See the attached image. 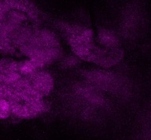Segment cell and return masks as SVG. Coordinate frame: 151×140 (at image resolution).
<instances>
[{
	"instance_id": "cell-1",
	"label": "cell",
	"mask_w": 151,
	"mask_h": 140,
	"mask_svg": "<svg viewBox=\"0 0 151 140\" xmlns=\"http://www.w3.org/2000/svg\"><path fill=\"white\" fill-rule=\"evenodd\" d=\"M124 56V51L120 48L108 49L98 45L91 63L103 69L112 68L117 64Z\"/></svg>"
},
{
	"instance_id": "cell-2",
	"label": "cell",
	"mask_w": 151,
	"mask_h": 140,
	"mask_svg": "<svg viewBox=\"0 0 151 140\" xmlns=\"http://www.w3.org/2000/svg\"><path fill=\"white\" fill-rule=\"evenodd\" d=\"M83 77L88 84L99 89H113L117 85L116 78L106 70H91L84 73Z\"/></svg>"
},
{
	"instance_id": "cell-3",
	"label": "cell",
	"mask_w": 151,
	"mask_h": 140,
	"mask_svg": "<svg viewBox=\"0 0 151 140\" xmlns=\"http://www.w3.org/2000/svg\"><path fill=\"white\" fill-rule=\"evenodd\" d=\"M27 77L33 88L42 96L49 95L54 89V78L49 73L42 69Z\"/></svg>"
},
{
	"instance_id": "cell-4",
	"label": "cell",
	"mask_w": 151,
	"mask_h": 140,
	"mask_svg": "<svg viewBox=\"0 0 151 140\" xmlns=\"http://www.w3.org/2000/svg\"><path fill=\"white\" fill-rule=\"evenodd\" d=\"M97 40L100 46L108 49L120 48V41L116 35L110 31L101 29L98 32Z\"/></svg>"
},
{
	"instance_id": "cell-5",
	"label": "cell",
	"mask_w": 151,
	"mask_h": 140,
	"mask_svg": "<svg viewBox=\"0 0 151 140\" xmlns=\"http://www.w3.org/2000/svg\"><path fill=\"white\" fill-rule=\"evenodd\" d=\"M41 69L40 65L31 59L19 62V72L23 77H29Z\"/></svg>"
},
{
	"instance_id": "cell-6",
	"label": "cell",
	"mask_w": 151,
	"mask_h": 140,
	"mask_svg": "<svg viewBox=\"0 0 151 140\" xmlns=\"http://www.w3.org/2000/svg\"><path fill=\"white\" fill-rule=\"evenodd\" d=\"M79 91L82 96L91 102H99L101 100V95L97 91V88L94 87L93 85H82L79 87Z\"/></svg>"
},
{
	"instance_id": "cell-7",
	"label": "cell",
	"mask_w": 151,
	"mask_h": 140,
	"mask_svg": "<svg viewBox=\"0 0 151 140\" xmlns=\"http://www.w3.org/2000/svg\"><path fill=\"white\" fill-rule=\"evenodd\" d=\"M80 62V59L76 56H68L64 57L61 61V65L64 68H73L76 67Z\"/></svg>"
}]
</instances>
